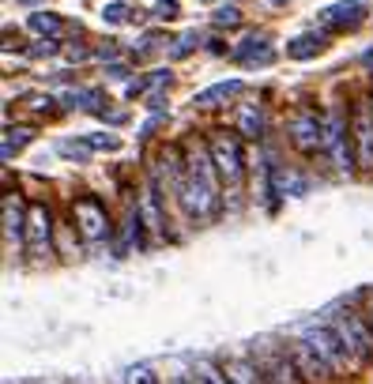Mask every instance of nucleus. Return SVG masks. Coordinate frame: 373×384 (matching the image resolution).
<instances>
[{
  "label": "nucleus",
  "mask_w": 373,
  "mask_h": 384,
  "mask_svg": "<svg viewBox=\"0 0 373 384\" xmlns=\"http://www.w3.org/2000/svg\"><path fill=\"white\" fill-rule=\"evenodd\" d=\"M170 384H185V381H170Z\"/></svg>",
  "instance_id": "nucleus-33"
},
{
  "label": "nucleus",
  "mask_w": 373,
  "mask_h": 384,
  "mask_svg": "<svg viewBox=\"0 0 373 384\" xmlns=\"http://www.w3.org/2000/svg\"><path fill=\"white\" fill-rule=\"evenodd\" d=\"M234 94H242V79H223V83H215V87H208V91L196 94V106H204V109H211V106H226Z\"/></svg>",
  "instance_id": "nucleus-15"
},
{
  "label": "nucleus",
  "mask_w": 373,
  "mask_h": 384,
  "mask_svg": "<svg viewBox=\"0 0 373 384\" xmlns=\"http://www.w3.org/2000/svg\"><path fill=\"white\" fill-rule=\"evenodd\" d=\"M72 219H76V230L83 234V242H106L109 237V215H106V204L98 196H79L72 204Z\"/></svg>",
  "instance_id": "nucleus-4"
},
{
  "label": "nucleus",
  "mask_w": 373,
  "mask_h": 384,
  "mask_svg": "<svg viewBox=\"0 0 373 384\" xmlns=\"http://www.w3.org/2000/svg\"><path fill=\"white\" fill-rule=\"evenodd\" d=\"M87 143H91V147H98V151H114L117 147V136H91Z\"/></svg>",
  "instance_id": "nucleus-28"
},
{
  "label": "nucleus",
  "mask_w": 373,
  "mask_h": 384,
  "mask_svg": "<svg viewBox=\"0 0 373 384\" xmlns=\"http://www.w3.org/2000/svg\"><path fill=\"white\" fill-rule=\"evenodd\" d=\"M223 373H226V381H230V384H260V381H264V373H260L257 358H245V354L226 358Z\"/></svg>",
  "instance_id": "nucleus-14"
},
{
  "label": "nucleus",
  "mask_w": 373,
  "mask_h": 384,
  "mask_svg": "<svg viewBox=\"0 0 373 384\" xmlns=\"http://www.w3.org/2000/svg\"><path fill=\"white\" fill-rule=\"evenodd\" d=\"M257 365L268 384H301V370L295 365V358L279 354V350H260Z\"/></svg>",
  "instance_id": "nucleus-10"
},
{
  "label": "nucleus",
  "mask_w": 373,
  "mask_h": 384,
  "mask_svg": "<svg viewBox=\"0 0 373 384\" xmlns=\"http://www.w3.org/2000/svg\"><path fill=\"white\" fill-rule=\"evenodd\" d=\"M321 50H324V34H317V30L298 34L295 42H287V57L290 61H309V57H317Z\"/></svg>",
  "instance_id": "nucleus-17"
},
{
  "label": "nucleus",
  "mask_w": 373,
  "mask_h": 384,
  "mask_svg": "<svg viewBox=\"0 0 373 384\" xmlns=\"http://www.w3.org/2000/svg\"><path fill=\"white\" fill-rule=\"evenodd\" d=\"M30 30L34 34H57L61 30V15H53V12H30Z\"/></svg>",
  "instance_id": "nucleus-20"
},
{
  "label": "nucleus",
  "mask_w": 373,
  "mask_h": 384,
  "mask_svg": "<svg viewBox=\"0 0 373 384\" xmlns=\"http://www.w3.org/2000/svg\"><path fill=\"white\" fill-rule=\"evenodd\" d=\"M301 339H306L309 347H313L317 354H321L324 362L332 365V370H339V365H343L347 358H351V347H347V343H343V335H339L332 324H309Z\"/></svg>",
  "instance_id": "nucleus-5"
},
{
  "label": "nucleus",
  "mask_w": 373,
  "mask_h": 384,
  "mask_svg": "<svg viewBox=\"0 0 373 384\" xmlns=\"http://www.w3.org/2000/svg\"><path fill=\"white\" fill-rule=\"evenodd\" d=\"M351 132H354L359 166H362V170H373V102H359V106H354Z\"/></svg>",
  "instance_id": "nucleus-9"
},
{
  "label": "nucleus",
  "mask_w": 373,
  "mask_h": 384,
  "mask_svg": "<svg viewBox=\"0 0 373 384\" xmlns=\"http://www.w3.org/2000/svg\"><path fill=\"white\" fill-rule=\"evenodd\" d=\"M30 143V128H8L4 132V158H12L19 147H27Z\"/></svg>",
  "instance_id": "nucleus-22"
},
{
  "label": "nucleus",
  "mask_w": 373,
  "mask_h": 384,
  "mask_svg": "<svg viewBox=\"0 0 373 384\" xmlns=\"http://www.w3.org/2000/svg\"><path fill=\"white\" fill-rule=\"evenodd\" d=\"M362 64H366V68H373V45H370L366 53H362Z\"/></svg>",
  "instance_id": "nucleus-30"
},
{
  "label": "nucleus",
  "mask_w": 373,
  "mask_h": 384,
  "mask_svg": "<svg viewBox=\"0 0 373 384\" xmlns=\"http://www.w3.org/2000/svg\"><path fill=\"white\" fill-rule=\"evenodd\" d=\"M219 166L208 155L204 143H189L185 147V196L181 207L193 222H211L223 207V192H219Z\"/></svg>",
  "instance_id": "nucleus-1"
},
{
  "label": "nucleus",
  "mask_w": 373,
  "mask_h": 384,
  "mask_svg": "<svg viewBox=\"0 0 373 384\" xmlns=\"http://www.w3.org/2000/svg\"><path fill=\"white\" fill-rule=\"evenodd\" d=\"M237 128H242V136L257 140V136H264V114H260L257 106H245V109H242V121H237Z\"/></svg>",
  "instance_id": "nucleus-19"
},
{
  "label": "nucleus",
  "mask_w": 373,
  "mask_h": 384,
  "mask_svg": "<svg viewBox=\"0 0 373 384\" xmlns=\"http://www.w3.org/2000/svg\"><path fill=\"white\" fill-rule=\"evenodd\" d=\"M30 53H34V57H50V53H57V45H53V42H45V45H34Z\"/></svg>",
  "instance_id": "nucleus-29"
},
{
  "label": "nucleus",
  "mask_w": 373,
  "mask_h": 384,
  "mask_svg": "<svg viewBox=\"0 0 373 384\" xmlns=\"http://www.w3.org/2000/svg\"><path fill=\"white\" fill-rule=\"evenodd\" d=\"M19 4H27V8H34V4H42V0H19Z\"/></svg>",
  "instance_id": "nucleus-31"
},
{
  "label": "nucleus",
  "mask_w": 373,
  "mask_h": 384,
  "mask_svg": "<svg viewBox=\"0 0 373 384\" xmlns=\"http://www.w3.org/2000/svg\"><path fill=\"white\" fill-rule=\"evenodd\" d=\"M61 155H68V158H79V162H87V147H83V143H61Z\"/></svg>",
  "instance_id": "nucleus-27"
},
{
  "label": "nucleus",
  "mask_w": 373,
  "mask_h": 384,
  "mask_svg": "<svg viewBox=\"0 0 373 384\" xmlns=\"http://www.w3.org/2000/svg\"><path fill=\"white\" fill-rule=\"evenodd\" d=\"M290 143L301 151V155H313L317 147H324V117L317 109H298L287 125Z\"/></svg>",
  "instance_id": "nucleus-7"
},
{
  "label": "nucleus",
  "mask_w": 373,
  "mask_h": 384,
  "mask_svg": "<svg viewBox=\"0 0 373 384\" xmlns=\"http://www.w3.org/2000/svg\"><path fill=\"white\" fill-rule=\"evenodd\" d=\"M136 211H140V219H144V226L151 234H158V237L166 234V211H162V204H158V189H144Z\"/></svg>",
  "instance_id": "nucleus-13"
},
{
  "label": "nucleus",
  "mask_w": 373,
  "mask_h": 384,
  "mask_svg": "<svg viewBox=\"0 0 373 384\" xmlns=\"http://www.w3.org/2000/svg\"><path fill=\"white\" fill-rule=\"evenodd\" d=\"M23 230H27V222H23V204L15 196H8L4 200V237H8V245L27 242V237H23Z\"/></svg>",
  "instance_id": "nucleus-16"
},
{
  "label": "nucleus",
  "mask_w": 373,
  "mask_h": 384,
  "mask_svg": "<svg viewBox=\"0 0 373 384\" xmlns=\"http://www.w3.org/2000/svg\"><path fill=\"white\" fill-rule=\"evenodd\" d=\"M272 4H287V0H272Z\"/></svg>",
  "instance_id": "nucleus-32"
},
{
  "label": "nucleus",
  "mask_w": 373,
  "mask_h": 384,
  "mask_svg": "<svg viewBox=\"0 0 373 384\" xmlns=\"http://www.w3.org/2000/svg\"><path fill=\"white\" fill-rule=\"evenodd\" d=\"M237 19H242V15H237V8H230V4L215 8V23H219V27H237Z\"/></svg>",
  "instance_id": "nucleus-26"
},
{
  "label": "nucleus",
  "mask_w": 373,
  "mask_h": 384,
  "mask_svg": "<svg viewBox=\"0 0 373 384\" xmlns=\"http://www.w3.org/2000/svg\"><path fill=\"white\" fill-rule=\"evenodd\" d=\"M332 328H336L339 335H343V343L351 347V354L354 358H373V332L366 328V320H362L354 309H343V313H336L332 317Z\"/></svg>",
  "instance_id": "nucleus-6"
},
{
  "label": "nucleus",
  "mask_w": 373,
  "mask_h": 384,
  "mask_svg": "<svg viewBox=\"0 0 373 384\" xmlns=\"http://www.w3.org/2000/svg\"><path fill=\"white\" fill-rule=\"evenodd\" d=\"M102 19H106V23H132L136 15H129V4L114 0V4H106V8H102Z\"/></svg>",
  "instance_id": "nucleus-23"
},
{
  "label": "nucleus",
  "mask_w": 373,
  "mask_h": 384,
  "mask_svg": "<svg viewBox=\"0 0 373 384\" xmlns=\"http://www.w3.org/2000/svg\"><path fill=\"white\" fill-rule=\"evenodd\" d=\"M211 158H215V166H219L223 189L230 192V196H237V192H242V178H245L242 143H237V136L226 132V128H219V132L211 136Z\"/></svg>",
  "instance_id": "nucleus-3"
},
{
  "label": "nucleus",
  "mask_w": 373,
  "mask_h": 384,
  "mask_svg": "<svg viewBox=\"0 0 373 384\" xmlns=\"http://www.w3.org/2000/svg\"><path fill=\"white\" fill-rule=\"evenodd\" d=\"M351 143H354L351 117H347V109L336 102V106H328V114H324V151H328L336 173H351L354 170V158H359V151H354Z\"/></svg>",
  "instance_id": "nucleus-2"
},
{
  "label": "nucleus",
  "mask_w": 373,
  "mask_h": 384,
  "mask_svg": "<svg viewBox=\"0 0 373 384\" xmlns=\"http://www.w3.org/2000/svg\"><path fill=\"white\" fill-rule=\"evenodd\" d=\"M196 45H200V34H196V30H189V34H181V38H178V45L170 50V57H173V61H181V57H189Z\"/></svg>",
  "instance_id": "nucleus-24"
},
{
  "label": "nucleus",
  "mask_w": 373,
  "mask_h": 384,
  "mask_svg": "<svg viewBox=\"0 0 373 384\" xmlns=\"http://www.w3.org/2000/svg\"><path fill=\"white\" fill-rule=\"evenodd\" d=\"M366 8L370 0H343V4H332L321 12V27L328 30H347V27H359L366 19Z\"/></svg>",
  "instance_id": "nucleus-11"
},
{
  "label": "nucleus",
  "mask_w": 373,
  "mask_h": 384,
  "mask_svg": "<svg viewBox=\"0 0 373 384\" xmlns=\"http://www.w3.org/2000/svg\"><path fill=\"white\" fill-rule=\"evenodd\" d=\"M189 384H230V381H226V373H219L211 362H196L193 365V381Z\"/></svg>",
  "instance_id": "nucleus-21"
},
{
  "label": "nucleus",
  "mask_w": 373,
  "mask_h": 384,
  "mask_svg": "<svg viewBox=\"0 0 373 384\" xmlns=\"http://www.w3.org/2000/svg\"><path fill=\"white\" fill-rule=\"evenodd\" d=\"M125 384H155V373H151L147 365H132L129 377H125Z\"/></svg>",
  "instance_id": "nucleus-25"
},
{
  "label": "nucleus",
  "mask_w": 373,
  "mask_h": 384,
  "mask_svg": "<svg viewBox=\"0 0 373 384\" xmlns=\"http://www.w3.org/2000/svg\"><path fill=\"white\" fill-rule=\"evenodd\" d=\"M234 57L245 61V64H253V61H257V64H268V61H272V45H268L264 34H253V38H245V45L234 53Z\"/></svg>",
  "instance_id": "nucleus-18"
},
{
  "label": "nucleus",
  "mask_w": 373,
  "mask_h": 384,
  "mask_svg": "<svg viewBox=\"0 0 373 384\" xmlns=\"http://www.w3.org/2000/svg\"><path fill=\"white\" fill-rule=\"evenodd\" d=\"M27 253L30 256L53 253V215H50L45 204L27 207Z\"/></svg>",
  "instance_id": "nucleus-8"
},
{
  "label": "nucleus",
  "mask_w": 373,
  "mask_h": 384,
  "mask_svg": "<svg viewBox=\"0 0 373 384\" xmlns=\"http://www.w3.org/2000/svg\"><path fill=\"white\" fill-rule=\"evenodd\" d=\"M290 358H295V365L301 370V377H309V381H321V377H328V370H332V365L324 362V358L317 354V350L309 347L306 339H301V343H295V350H290Z\"/></svg>",
  "instance_id": "nucleus-12"
}]
</instances>
